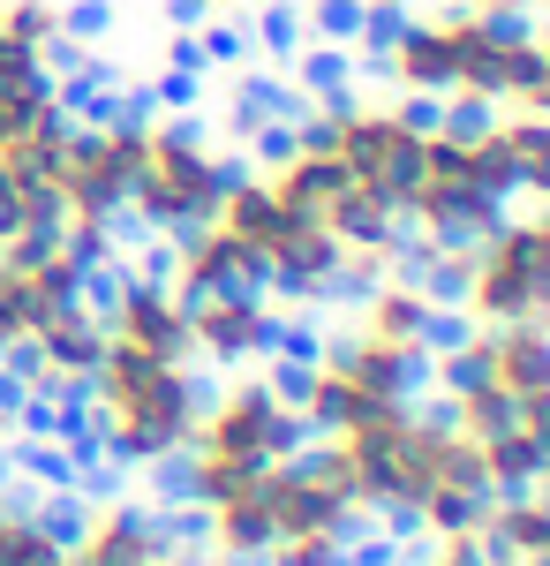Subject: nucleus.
Returning <instances> with one entry per match:
<instances>
[{"instance_id":"f8f14e48","label":"nucleus","mask_w":550,"mask_h":566,"mask_svg":"<svg viewBox=\"0 0 550 566\" xmlns=\"http://www.w3.org/2000/svg\"><path fill=\"white\" fill-rule=\"evenodd\" d=\"M264 45H272L279 61H295V53H302V23L287 15V8H272V15H264Z\"/></svg>"},{"instance_id":"6e6552de","label":"nucleus","mask_w":550,"mask_h":566,"mask_svg":"<svg viewBox=\"0 0 550 566\" xmlns=\"http://www.w3.org/2000/svg\"><path fill=\"white\" fill-rule=\"evenodd\" d=\"M39 528L53 536V544H61V552H84V536L98 528V506H91L84 491H68V483H61V491H45Z\"/></svg>"},{"instance_id":"2eb2a0df","label":"nucleus","mask_w":550,"mask_h":566,"mask_svg":"<svg viewBox=\"0 0 550 566\" xmlns=\"http://www.w3.org/2000/svg\"><path fill=\"white\" fill-rule=\"evenodd\" d=\"M445 8H475V15H528L543 0H445Z\"/></svg>"},{"instance_id":"ddd939ff","label":"nucleus","mask_w":550,"mask_h":566,"mask_svg":"<svg viewBox=\"0 0 550 566\" xmlns=\"http://www.w3.org/2000/svg\"><path fill=\"white\" fill-rule=\"evenodd\" d=\"M197 45H204V61H242V31H226V23H212Z\"/></svg>"},{"instance_id":"0eeeda50","label":"nucleus","mask_w":550,"mask_h":566,"mask_svg":"<svg viewBox=\"0 0 550 566\" xmlns=\"http://www.w3.org/2000/svg\"><path fill=\"white\" fill-rule=\"evenodd\" d=\"M272 544H279V522H272V506L256 491L212 506V552H272Z\"/></svg>"},{"instance_id":"1a4fd4ad","label":"nucleus","mask_w":550,"mask_h":566,"mask_svg":"<svg viewBox=\"0 0 550 566\" xmlns=\"http://www.w3.org/2000/svg\"><path fill=\"white\" fill-rule=\"evenodd\" d=\"M295 61H302V91H309V98L332 91V84H355V61H347L339 45H302Z\"/></svg>"},{"instance_id":"423d86ee","label":"nucleus","mask_w":550,"mask_h":566,"mask_svg":"<svg viewBox=\"0 0 550 566\" xmlns=\"http://www.w3.org/2000/svg\"><path fill=\"white\" fill-rule=\"evenodd\" d=\"M498 144L512 151V167H520V189L550 205V122L543 114H498Z\"/></svg>"},{"instance_id":"7ed1b4c3","label":"nucleus","mask_w":550,"mask_h":566,"mask_svg":"<svg viewBox=\"0 0 550 566\" xmlns=\"http://www.w3.org/2000/svg\"><path fill=\"white\" fill-rule=\"evenodd\" d=\"M189 333H197V355H212V363H272L287 340V317L264 295H212L189 317Z\"/></svg>"},{"instance_id":"9b49d317","label":"nucleus","mask_w":550,"mask_h":566,"mask_svg":"<svg viewBox=\"0 0 550 566\" xmlns=\"http://www.w3.org/2000/svg\"><path fill=\"white\" fill-rule=\"evenodd\" d=\"M536 53H543V69H536V84L512 98V114H543V122H550V23L536 31Z\"/></svg>"},{"instance_id":"39448f33","label":"nucleus","mask_w":550,"mask_h":566,"mask_svg":"<svg viewBox=\"0 0 550 566\" xmlns=\"http://www.w3.org/2000/svg\"><path fill=\"white\" fill-rule=\"evenodd\" d=\"M475 348L490 355V386L512 400L550 392V325H475Z\"/></svg>"},{"instance_id":"20e7f679","label":"nucleus","mask_w":550,"mask_h":566,"mask_svg":"<svg viewBox=\"0 0 550 566\" xmlns=\"http://www.w3.org/2000/svg\"><path fill=\"white\" fill-rule=\"evenodd\" d=\"M430 317H437V303H430L423 287L384 272L378 287L355 303V333H362V340H378V348H415V355H430Z\"/></svg>"},{"instance_id":"9d476101","label":"nucleus","mask_w":550,"mask_h":566,"mask_svg":"<svg viewBox=\"0 0 550 566\" xmlns=\"http://www.w3.org/2000/svg\"><path fill=\"white\" fill-rule=\"evenodd\" d=\"M309 31H317L325 45L362 39V0H317V8H309Z\"/></svg>"},{"instance_id":"f03ea898","label":"nucleus","mask_w":550,"mask_h":566,"mask_svg":"<svg viewBox=\"0 0 550 566\" xmlns=\"http://www.w3.org/2000/svg\"><path fill=\"white\" fill-rule=\"evenodd\" d=\"M106 340H128V348L159 355V363H189L197 355V333H189V317L173 303L167 280H144L136 264L121 272V295L106 310Z\"/></svg>"},{"instance_id":"f257e3e1","label":"nucleus","mask_w":550,"mask_h":566,"mask_svg":"<svg viewBox=\"0 0 550 566\" xmlns=\"http://www.w3.org/2000/svg\"><path fill=\"white\" fill-rule=\"evenodd\" d=\"M250 175H256L250 159L219 151L197 114H151V129H144V175L128 189V212L144 219L159 242H173L189 227H212L219 197Z\"/></svg>"},{"instance_id":"4468645a","label":"nucleus","mask_w":550,"mask_h":566,"mask_svg":"<svg viewBox=\"0 0 550 566\" xmlns=\"http://www.w3.org/2000/svg\"><path fill=\"white\" fill-rule=\"evenodd\" d=\"M219 8H250V0H173V23H212Z\"/></svg>"}]
</instances>
